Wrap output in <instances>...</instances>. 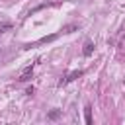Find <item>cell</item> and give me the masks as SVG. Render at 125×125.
<instances>
[{
  "label": "cell",
  "mask_w": 125,
  "mask_h": 125,
  "mask_svg": "<svg viewBox=\"0 0 125 125\" xmlns=\"http://www.w3.org/2000/svg\"><path fill=\"white\" fill-rule=\"evenodd\" d=\"M33 66H35V62L27 64V66L21 70V74L18 76V80H20V82H29V80H31V76H33Z\"/></svg>",
  "instance_id": "1"
},
{
  "label": "cell",
  "mask_w": 125,
  "mask_h": 125,
  "mask_svg": "<svg viewBox=\"0 0 125 125\" xmlns=\"http://www.w3.org/2000/svg\"><path fill=\"white\" fill-rule=\"evenodd\" d=\"M82 74H84L82 70H74V72H70L68 76H64V78H62V80L59 82V84H61V86H64V84H68V82H72V80H76V78H80Z\"/></svg>",
  "instance_id": "2"
},
{
  "label": "cell",
  "mask_w": 125,
  "mask_h": 125,
  "mask_svg": "<svg viewBox=\"0 0 125 125\" xmlns=\"http://www.w3.org/2000/svg\"><path fill=\"white\" fill-rule=\"evenodd\" d=\"M84 119H86V125H92V105L90 104L84 105Z\"/></svg>",
  "instance_id": "3"
},
{
  "label": "cell",
  "mask_w": 125,
  "mask_h": 125,
  "mask_svg": "<svg viewBox=\"0 0 125 125\" xmlns=\"http://www.w3.org/2000/svg\"><path fill=\"white\" fill-rule=\"evenodd\" d=\"M94 47H96V45H94L92 41H86V43H84V49H82V53H84V57H90V55L94 53Z\"/></svg>",
  "instance_id": "4"
},
{
  "label": "cell",
  "mask_w": 125,
  "mask_h": 125,
  "mask_svg": "<svg viewBox=\"0 0 125 125\" xmlns=\"http://www.w3.org/2000/svg\"><path fill=\"white\" fill-rule=\"evenodd\" d=\"M61 115H62V109H51V111L47 113V119H49V121H57Z\"/></svg>",
  "instance_id": "5"
},
{
  "label": "cell",
  "mask_w": 125,
  "mask_h": 125,
  "mask_svg": "<svg viewBox=\"0 0 125 125\" xmlns=\"http://www.w3.org/2000/svg\"><path fill=\"white\" fill-rule=\"evenodd\" d=\"M57 39V33H53V35H47V37H41L39 41H37V45H41V43H49V41H55Z\"/></svg>",
  "instance_id": "6"
},
{
  "label": "cell",
  "mask_w": 125,
  "mask_h": 125,
  "mask_svg": "<svg viewBox=\"0 0 125 125\" xmlns=\"http://www.w3.org/2000/svg\"><path fill=\"white\" fill-rule=\"evenodd\" d=\"M10 29H12V23H10V21L0 23V33H6V31H10Z\"/></svg>",
  "instance_id": "7"
},
{
  "label": "cell",
  "mask_w": 125,
  "mask_h": 125,
  "mask_svg": "<svg viewBox=\"0 0 125 125\" xmlns=\"http://www.w3.org/2000/svg\"><path fill=\"white\" fill-rule=\"evenodd\" d=\"M74 29H76V25H66V27L62 29V33H72Z\"/></svg>",
  "instance_id": "8"
}]
</instances>
